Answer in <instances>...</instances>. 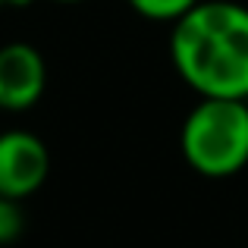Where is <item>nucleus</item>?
<instances>
[{"instance_id":"2","label":"nucleus","mask_w":248,"mask_h":248,"mask_svg":"<svg viewBox=\"0 0 248 248\" xmlns=\"http://www.w3.org/2000/svg\"><path fill=\"white\" fill-rule=\"evenodd\" d=\"M186 164L207 179H230L248 167V101L201 97L179 129Z\"/></svg>"},{"instance_id":"4","label":"nucleus","mask_w":248,"mask_h":248,"mask_svg":"<svg viewBox=\"0 0 248 248\" xmlns=\"http://www.w3.org/2000/svg\"><path fill=\"white\" fill-rule=\"evenodd\" d=\"M47 88V63L41 50L25 41H10L0 47V110L22 113L41 101Z\"/></svg>"},{"instance_id":"5","label":"nucleus","mask_w":248,"mask_h":248,"mask_svg":"<svg viewBox=\"0 0 248 248\" xmlns=\"http://www.w3.org/2000/svg\"><path fill=\"white\" fill-rule=\"evenodd\" d=\"M141 19H151V22H170L182 19L192 6H198L201 0H126Z\"/></svg>"},{"instance_id":"7","label":"nucleus","mask_w":248,"mask_h":248,"mask_svg":"<svg viewBox=\"0 0 248 248\" xmlns=\"http://www.w3.org/2000/svg\"><path fill=\"white\" fill-rule=\"evenodd\" d=\"M10 6H29V3H35V0H6Z\"/></svg>"},{"instance_id":"6","label":"nucleus","mask_w":248,"mask_h":248,"mask_svg":"<svg viewBox=\"0 0 248 248\" xmlns=\"http://www.w3.org/2000/svg\"><path fill=\"white\" fill-rule=\"evenodd\" d=\"M22 226H25V217H22L19 201L0 195V245L16 242V239L22 236Z\"/></svg>"},{"instance_id":"1","label":"nucleus","mask_w":248,"mask_h":248,"mask_svg":"<svg viewBox=\"0 0 248 248\" xmlns=\"http://www.w3.org/2000/svg\"><path fill=\"white\" fill-rule=\"evenodd\" d=\"M170 60L201 97L248 101V6L201 0L173 22Z\"/></svg>"},{"instance_id":"9","label":"nucleus","mask_w":248,"mask_h":248,"mask_svg":"<svg viewBox=\"0 0 248 248\" xmlns=\"http://www.w3.org/2000/svg\"><path fill=\"white\" fill-rule=\"evenodd\" d=\"M0 3H6V0H0Z\"/></svg>"},{"instance_id":"8","label":"nucleus","mask_w":248,"mask_h":248,"mask_svg":"<svg viewBox=\"0 0 248 248\" xmlns=\"http://www.w3.org/2000/svg\"><path fill=\"white\" fill-rule=\"evenodd\" d=\"M50 3H82V0H50Z\"/></svg>"},{"instance_id":"3","label":"nucleus","mask_w":248,"mask_h":248,"mask_svg":"<svg viewBox=\"0 0 248 248\" xmlns=\"http://www.w3.org/2000/svg\"><path fill=\"white\" fill-rule=\"evenodd\" d=\"M50 154L35 132L10 129L0 135V195L25 201L47 182Z\"/></svg>"}]
</instances>
